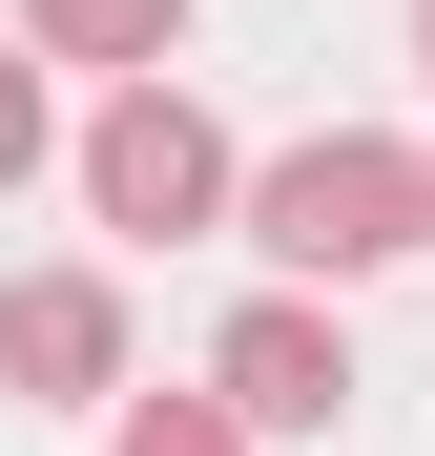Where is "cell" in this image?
I'll list each match as a JSON object with an SVG mask.
<instances>
[{"mask_svg": "<svg viewBox=\"0 0 435 456\" xmlns=\"http://www.w3.org/2000/svg\"><path fill=\"white\" fill-rule=\"evenodd\" d=\"M249 249H270L290 290H352V270L435 249V167H415V145H374V125H311L290 167H249Z\"/></svg>", "mask_w": 435, "mask_h": 456, "instance_id": "obj_1", "label": "cell"}, {"mask_svg": "<svg viewBox=\"0 0 435 456\" xmlns=\"http://www.w3.org/2000/svg\"><path fill=\"white\" fill-rule=\"evenodd\" d=\"M84 208L125 228V249H187V228L249 208V167H229V125H207L187 84H104V125H84Z\"/></svg>", "mask_w": 435, "mask_h": 456, "instance_id": "obj_2", "label": "cell"}, {"mask_svg": "<svg viewBox=\"0 0 435 456\" xmlns=\"http://www.w3.org/2000/svg\"><path fill=\"white\" fill-rule=\"evenodd\" d=\"M207 395H229L249 436H332L352 415V312L332 290H249V312L207 332Z\"/></svg>", "mask_w": 435, "mask_h": 456, "instance_id": "obj_3", "label": "cell"}, {"mask_svg": "<svg viewBox=\"0 0 435 456\" xmlns=\"http://www.w3.org/2000/svg\"><path fill=\"white\" fill-rule=\"evenodd\" d=\"M0 395H125V290L104 270H21L0 290Z\"/></svg>", "mask_w": 435, "mask_h": 456, "instance_id": "obj_4", "label": "cell"}, {"mask_svg": "<svg viewBox=\"0 0 435 456\" xmlns=\"http://www.w3.org/2000/svg\"><path fill=\"white\" fill-rule=\"evenodd\" d=\"M187 0H21V62H104V84H166Z\"/></svg>", "mask_w": 435, "mask_h": 456, "instance_id": "obj_5", "label": "cell"}, {"mask_svg": "<svg viewBox=\"0 0 435 456\" xmlns=\"http://www.w3.org/2000/svg\"><path fill=\"white\" fill-rule=\"evenodd\" d=\"M125 456H249L229 395H125Z\"/></svg>", "mask_w": 435, "mask_h": 456, "instance_id": "obj_6", "label": "cell"}, {"mask_svg": "<svg viewBox=\"0 0 435 456\" xmlns=\"http://www.w3.org/2000/svg\"><path fill=\"white\" fill-rule=\"evenodd\" d=\"M42 145H62L42 125V62H0V187H42Z\"/></svg>", "mask_w": 435, "mask_h": 456, "instance_id": "obj_7", "label": "cell"}, {"mask_svg": "<svg viewBox=\"0 0 435 456\" xmlns=\"http://www.w3.org/2000/svg\"><path fill=\"white\" fill-rule=\"evenodd\" d=\"M415 62H435V0H415Z\"/></svg>", "mask_w": 435, "mask_h": 456, "instance_id": "obj_8", "label": "cell"}]
</instances>
